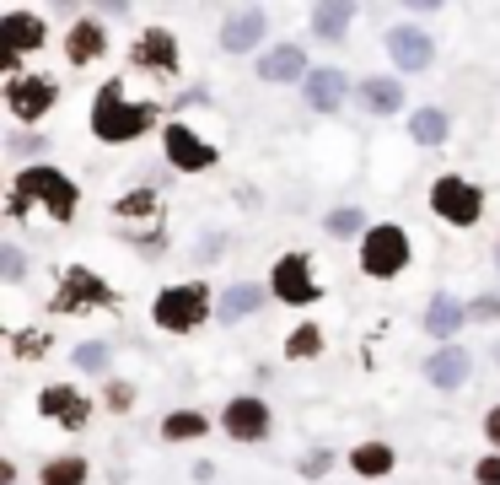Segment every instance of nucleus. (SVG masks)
Returning <instances> with one entry per match:
<instances>
[{
  "mask_svg": "<svg viewBox=\"0 0 500 485\" xmlns=\"http://www.w3.org/2000/svg\"><path fill=\"white\" fill-rule=\"evenodd\" d=\"M329 232H339V238L361 232V211H333V216H329Z\"/></svg>",
  "mask_w": 500,
  "mask_h": 485,
  "instance_id": "nucleus-32",
  "label": "nucleus"
},
{
  "mask_svg": "<svg viewBox=\"0 0 500 485\" xmlns=\"http://www.w3.org/2000/svg\"><path fill=\"white\" fill-rule=\"evenodd\" d=\"M388 55L403 65V70H425V65H431V38H425L420 27H393L388 33Z\"/></svg>",
  "mask_w": 500,
  "mask_h": 485,
  "instance_id": "nucleus-14",
  "label": "nucleus"
},
{
  "mask_svg": "<svg viewBox=\"0 0 500 485\" xmlns=\"http://www.w3.org/2000/svg\"><path fill=\"white\" fill-rule=\"evenodd\" d=\"M361 98H366V108H372V114H393V108L403 103V87L377 76V81H366V87H361Z\"/></svg>",
  "mask_w": 500,
  "mask_h": 485,
  "instance_id": "nucleus-23",
  "label": "nucleus"
},
{
  "mask_svg": "<svg viewBox=\"0 0 500 485\" xmlns=\"http://www.w3.org/2000/svg\"><path fill=\"white\" fill-rule=\"evenodd\" d=\"M0 38H5V49H0V65L11 70L16 55H27V49H44V16H33V11H5L0 16Z\"/></svg>",
  "mask_w": 500,
  "mask_h": 485,
  "instance_id": "nucleus-8",
  "label": "nucleus"
},
{
  "mask_svg": "<svg viewBox=\"0 0 500 485\" xmlns=\"http://www.w3.org/2000/svg\"><path fill=\"white\" fill-rule=\"evenodd\" d=\"M167 157H172V168H183V173H205L210 162H216V146H205L189 124H167Z\"/></svg>",
  "mask_w": 500,
  "mask_h": 485,
  "instance_id": "nucleus-9",
  "label": "nucleus"
},
{
  "mask_svg": "<svg viewBox=\"0 0 500 485\" xmlns=\"http://www.w3.org/2000/svg\"><path fill=\"white\" fill-rule=\"evenodd\" d=\"M55 98H59V87L49 76H11V81H5V108L27 124L44 119V114L55 108Z\"/></svg>",
  "mask_w": 500,
  "mask_h": 485,
  "instance_id": "nucleus-6",
  "label": "nucleus"
},
{
  "mask_svg": "<svg viewBox=\"0 0 500 485\" xmlns=\"http://www.w3.org/2000/svg\"><path fill=\"white\" fill-rule=\"evenodd\" d=\"M409 264V238H403V227H372L366 232V248H361V270L372 275V281H388Z\"/></svg>",
  "mask_w": 500,
  "mask_h": 485,
  "instance_id": "nucleus-4",
  "label": "nucleus"
},
{
  "mask_svg": "<svg viewBox=\"0 0 500 485\" xmlns=\"http://www.w3.org/2000/svg\"><path fill=\"white\" fill-rule=\"evenodd\" d=\"M468 318H500V297H479L468 307Z\"/></svg>",
  "mask_w": 500,
  "mask_h": 485,
  "instance_id": "nucleus-34",
  "label": "nucleus"
},
{
  "mask_svg": "<svg viewBox=\"0 0 500 485\" xmlns=\"http://www.w3.org/2000/svg\"><path fill=\"white\" fill-rule=\"evenodd\" d=\"M11 351H16V356H44V351H49V335H44V329H22Z\"/></svg>",
  "mask_w": 500,
  "mask_h": 485,
  "instance_id": "nucleus-30",
  "label": "nucleus"
},
{
  "mask_svg": "<svg viewBox=\"0 0 500 485\" xmlns=\"http://www.w3.org/2000/svg\"><path fill=\"white\" fill-rule=\"evenodd\" d=\"M81 307H113V286L108 281H97L92 270H65L55 313H81Z\"/></svg>",
  "mask_w": 500,
  "mask_h": 485,
  "instance_id": "nucleus-7",
  "label": "nucleus"
},
{
  "mask_svg": "<svg viewBox=\"0 0 500 485\" xmlns=\"http://www.w3.org/2000/svg\"><path fill=\"white\" fill-rule=\"evenodd\" d=\"M301 70H307V60H301L296 44H280V49H270V55L259 60V76H264V81H301Z\"/></svg>",
  "mask_w": 500,
  "mask_h": 485,
  "instance_id": "nucleus-17",
  "label": "nucleus"
},
{
  "mask_svg": "<svg viewBox=\"0 0 500 485\" xmlns=\"http://www.w3.org/2000/svg\"><path fill=\"white\" fill-rule=\"evenodd\" d=\"M409 129H414V140H420V146H442V140H446V114H436V108H420Z\"/></svg>",
  "mask_w": 500,
  "mask_h": 485,
  "instance_id": "nucleus-24",
  "label": "nucleus"
},
{
  "mask_svg": "<svg viewBox=\"0 0 500 485\" xmlns=\"http://www.w3.org/2000/svg\"><path fill=\"white\" fill-rule=\"evenodd\" d=\"M431 211H442V222H452V227H474V222L485 216V194L468 179H436Z\"/></svg>",
  "mask_w": 500,
  "mask_h": 485,
  "instance_id": "nucleus-5",
  "label": "nucleus"
},
{
  "mask_svg": "<svg viewBox=\"0 0 500 485\" xmlns=\"http://www.w3.org/2000/svg\"><path fill=\"white\" fill-rule=\"evenodd\" d=\"M108 399H113V410H124V405L135 399V388H124V383H113V394H108Z\"/></svg>",
  "mask_w": 500,
  "mask_h": 485,
  "instance_id": "nucleus-37",
  "label": "nucleus"
},
{
  "mask_svg": "<svg viewBox=\"0 0 500 485\" xmlns=\"http://www.w3.org/2000/svg\"><path fill=\"white\" fill-rule=\"evenodd\" d=\"M485 431H490V442H495V448H500V405H495V410H490V421H485Z\"/></svg>",
  "mask_w": 500,
  "mask_h": 485,
  "instance_id": "nucleus-38",
  "label": "nucleus"
},
{
  "mask_svg": "<svg viewBox=\"0 0 500 485\" xmlns=\"http://www.w3.org/2000/svg\"><path fill=\"white\" fill-rule=\"evenodd\" d=\"M307 103H312L318 114H333V108L344 103V76H339V70H312V76H307Z\"/></svg>",
  "mask_w": 500,
  "mask_h": 485,
  "instance_id": "nucleus-16",
  "label": "nucleus"
},
{
  "mask_svg": "<svg viewBox=\"0 0 500 485\" xmlns=\"http://www.w3.org/2000/svg\"><path fill=\"white\" fill-rule=\"evenodd\" d=\"M474 475H479V485H500V453H495V459H485Z\"/></svg>",
  "mask_w": 500,
  "mask_h": 485,
  "instance_id": "nucleus-35",
  "label": "nucleus"
},
{
  "mask_svg": "<svg viewBox=\"0 0 500 485\" xmlns=\"http://www.w3.org/2000/svg\"><path fill=\"white\" fill-rule=\"evenodd\" d=\"M253 307H259V286H231L221 297V307H216V318L231 324V318H242V313H253Z\"/></svg>",
  "mask_w": 500,
  "mask_h": 485,
  "instance_id": "nucleus-25",
  "label": "nucleus"
},
{
  "mask_svg": "<svg viewBox=\"0 0 500 485\" xmlns=\"http://www.w3.org/2000/svg\"><path fill=\"white\" fill-rule=\"evenodd\" d=\"M129 60L140 65V70H162V76H178V44H172V33L167 27H151L140 44H135V55Z\"/></svg>",
  "mask_w": 500,
  "mask_h": 485,
  "instance_id": "nucleus-12",
  "label": "nucleus"
},
{
  "mask_svg": "<svg viewBox=\"0 0 500 485\" xmlns=\"http://www.w3.org/2000/svg\"><path fill=\"white\" fill-rule=\"evenodd\" d=\"M285 351H291L296 362H301V356H318V351H323V335H318L312 324H301V329H296V335L285 340Z\"/></svg>",
  "mask_w": 500,
  "mask_h": 485,
  "instance_id": "nucleus-29",
  "label": "nucleus"
},
{
  "mask_svg": "<svg viewBox=\"0 0 500 485\" xmlns=\"http://www.w3.org/2000/svg\"><path fill=\"white\" fill-rule=\"evenodd\" d=\"M103 49H108V38H103L97 22H76L70 27V65H92Z\"/></svg>",
  "mask_w": 500,
  "mask_h": 485,
  "instance_id": "nucleus-18",
  "label": "nucleus"
},
{
  "mask_svg": "<svg viewBox=\"0 0 500 485\" xmlns=\"http://www.w3.org/2000/svg\"><path fill=\"white\" fill-rule=\"evenodd\" d=\"M38 410H44V416H55L65 431H87V416H92V405H87L76 388H44Z\"/></svg>",
  "mask_w": 500,
  "mask_h": 485,
  "instance_id": "nucleus-13",
  "label": "nucleus"
},
{
  "mask_svg": "<svg viewBox=\"0 0 500 485\" xmlns=\"http://www.w3.org/2000/svg\"><path fill=\"white\" fill-rule=\"evenodd\" d=\"M275 297L291 307L301 303H318V281H312V270H307V259L301 253H285L275 264Z\"/></svg>",
  "mask_w": 500,
  "mask_h": 485,
  "instance_id": "nucleus-10",
  "label": "nucleus"
},
{
  "mask_svg": "<svg viewBox=\"0 0 500 485\" xmlns=\"http://www.w3.org/2000/svg\"><path fill=\"white\" fill-rule=\"evenodd\" d=\"M0 270H5V281H16L22 275V253L16 248H0Z\"/></svg>",
  "mask_w": 500,
  "mask_h": 485,
  "instance_id": "nucleus-33",
  "label": "nucleus"
},
{
  "mask_svg": "<svg viewBox=\"0 0 500 485\" xmlns=\"http://www.w3.org/2000/svg\"><path fill=\"white\" fill-rule=\"evenodd\" d=\"M350 470H355V475H366V480L388 475V470H393V448H388V442H361V448L350 453Z\"/></svg>",
  "mask_w": 500,
  "mask_h": 485,
  "instance_id": "nucleus-19",
  "label": "nucleus"
},
{
  "mask_svg": "<svg viewBox=\"0 0 500 485\" xmlns=\"http://www.w3.org/2000/svg\"><path fill=\"white\" fill-rule=\"evenodd\" d=\"M323 470H329V453H312V459H307V470H301V475H312V480H318V475H323Z\"/></svg>",
  "mask_w": 500,
  "mask_h": 485,
  "instance_id": "nucleus-36",
  "label": "nucleus"
},
{
  "mask_svg": "<svg viewBox=\"0 0 500 485\" xmlns=\"http://www.w3.org/2000/svg\"><path fill=\"white\" fill-rule=\"evenodd\" d=\"M210 318V292L199 286V281H189V286H167L162 297H157V324L172 329V335H189V329H199Z\"/></svg>",
  "mask_w": 500,
  "mask_h": 485,
  "instance_id": "nucleus-2",
  "label": "nucleus"
},
{
  "mask_svg": "<svg viewBox=\"0 0 500 485\" xmlns=\"http://www.w3.org/2000/svg\"><path fill=\"white\" fill-rule=\"evenodd\" d=\"M16 194H22V200H44L55 222H70V216H76V183L65 179L59 168H22Z\"/></svg>",
  "mask_w": 500,
  "mask_h": 485,
  "instance_id": "nucleus-3",
  "label": "nucleus"
},
{
  "mask_svg": "<svg viewBox=\"0 0 500 485\" xmlns=\"http://www.w3.org/2000/svg\"><path fill=\"white\" fill-rule=\"evenodd\" d=\"M350 16H355V5H318V11H312V27H318L323 44H339L344 27H350Z\"/></svg>",
  "mask_w": 500,
  "mask_h": 485,
  "instance_id": "nucleus-21",
  "label": "nucleus"
},
{
  "mask_svg": "<svg viewBox=\"0 0 500 485\" xmlns=\"http://www.w3.org/2000/svg\"><path fill=\"white\" fill-rule=\"evenodd\" d=\"M76 366H81V372H103V366H108V346H81V351H76Z\"/></svg>",
  "mask_w": 500,
  "mask_h": 485,
  "instance_id": "nucleus-31",
  "label": "nucleus"
},
{
  "mask_svg": "<svg viewBox=\"0 0 500 485\" xmlns=\"http://www.w3.org/2000/svg\"><path fill=\"white\" fill-rule=\"evenodd\" d=\"M205 416H194V410H178V416H167L162 421V431H167V442H189V437H199L205 431Z\"/></svg>",
  "mask_w": 500,
  "mask_h": 485,
  "instance_id": "nucleus-26",
  "label": "nucleus"
},
{
  "mask_svg": "<svg viewBox=\"0 0 500 485\" xmlns=\"http://www.w3.org/2000/svg\"><path fill=\"white\" fill-rule=\"evenodd\" d=\"M264 38V11L253 5V11H231L226 16V27H221V44L231 49V55H242V49H253Z\"/></svg>",
  "mask_w": 500,
  "mask_h": 485,
  "instance_id": "nucleus-15",
  "label": "nucleus"
},
{
  "mask_svg": "<svg viewBox=\"0 0 500 485\" xmlns=\"http://www.w3.org/2000/svg\"><path fill=\"white\" fill-rule=\"evenodd\" d=\"M157 119V108L151 103H124V81H103V92H97V108H92V135L97 140H135L146 124Z\"/></svg>",
  "mask_w": 500,
  "mask_h": 485,
  "instance_id": "nucleus-1",
  "label": "nucleus"
},
{
  "mask_svg": "<svg viewBox=\"0 0 500 485\" xmlns=\"http://www.w3.org/2000/svg\"><path fill=\"white\" fill-rule=\"evenodd\" d=\"M87 480V459H55L44 470V485H81Z\"/></svg>",
  "mask_w": 500,
  "mask_h": 485,
  "instance_id": "nucleus-27",
  "label": "nucleus"
},
{
  "mask_svg": "<svg viewBox=\"0 0 500 485\" xmlns=\"http://www.w3.org/2000/svg\"><path fill=\"white\" fill-rule=\"evenodd\" d=\"M425 372H431V383H436V388H457V383L468 377V356H463V351H436Z\"/></svg>",
  "mask_w": 500,
  "mask_h": 485,
  "instance_id": "nucleus-20",
  "label": "nucleus"
},
{
  "mask_svg": "<svg viewBox=\"0 0 500 485\" xmlns=\"http://www.w3.org/2000/svg\"><path fill=\"white\" fill-rule=\"evenodd\" d=\"M113 211H118L124 222H129V216H135V222H151V216H157V194H151V189H140V194H124Z\"/></svg>",
  "mask_w": 500,
  "mask_h": 485,
  "instance_id": "nucleus-28",
  "label": "nucleus"
},
{
  "mask_svg": "<svg viewBox=\"0 0 500 485\" xmlns=\"http://www.w3.org/2000/svg\"><path fill=\"white\" fill-rule=\"evenodd\" d=\"M463 318H468V307H457L452 297H436V303H431V313H425V329H431L436 340H446Z\"/></svg>",
  "mask_w": 500,
  "mask_h": 485,
  "instance_id": "nucleus-22",
  "label": "nucleus"
},
{
  "mask_svg": "<svg viewBox=\"0 0 500 485\" xmlns=\"http://www.w3.org/2000/svg\"><path fill=\"white\" fill-rule=\"evenodd\" d=\"M221 426H226V437H237V442H259L270 431V410H264V399H231L221 410Z\"/></svg>",
  "mask_w": 500,
  "mask_h": 485,
  "instance_id": "nucleus-11",
  "label": "nucleus"
}]
</instances>
